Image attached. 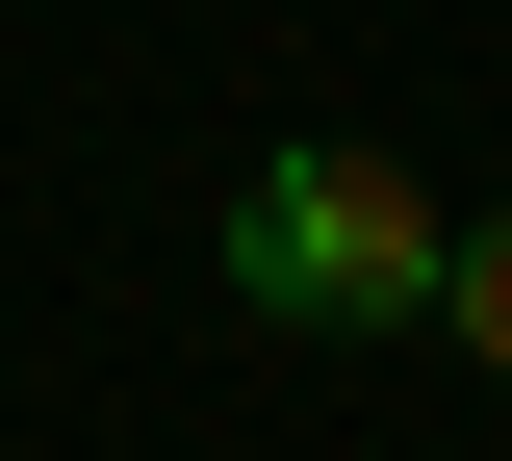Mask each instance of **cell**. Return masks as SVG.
Masks as SVG:
<instances>
[{
  "mask_svg": "<svg viewBox=\"0 0 512 461\" xmlns=\"http://www.w3.org/2000/svg\"><path fill=\"white\" fill-rule=\"evenodd\" d=\"M436 333L512 385V205H461V231H436Z\"/></svg>",
  "mask_w": 512,
  "mask_h": 461,
  "instance_id": "2",
  "label": "cell"
},
{
  "mask_svg": "<svg viewBox=\"0 0 512 461\" xmlns=\"http://www.w3.org/2000/svg\"><path fill=\"white\" fill-rule=\"evenodd\" d=\"M436 231H461V205L410 180L384 129H308V154H256V180H231L205 257H231L256 333H436Z\"/></svg>",
  "mask_w": 512,
  "mask_h": 461,
  "instance_id": "1",
  "label": "cell"
}]
</instances>
